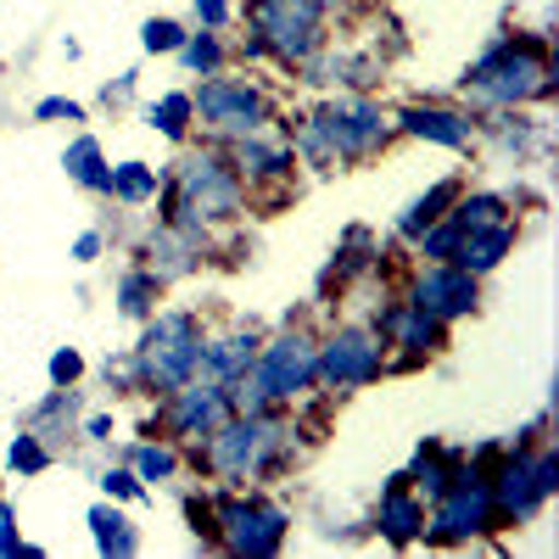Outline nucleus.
I'll use <instances>...</instances> for the list:
<instances>
[{
    "instance_id": "1",
    "label": "nucleus",
    "mask_w": 559,
    "mask_h": 559,
    "mask_svg": "<svg viewBox=\"0 0 559 559\" xmlns=\"http://www.w3.org/2000/svg\"><path fill=\"white\" fill-rule=\"evenodd\" d=\"M197 358H202V336H197V319L191 313H163L146 342H140L134 353V369H140V381L157 386V392H174L197 376Z\"/></svg>"
},
{
    "instance_id": "2",
    "label": "nucleus",
    "mask_w": 559,
    "mask_h": 559,
    "mask_svg": "<svg viewBox=\"0 0 559 559\" xmlns=\"http://www.w3.org/2000/svg\"><path fill=\"white\" fill-rule=\"evenodd\" d=\"M464 90H476L481 102H526V96H548V62L532 51V45H509L498 39L492 51L464 73Z\"/></svg>"
},
{
    "instance_id": "3",
    "label": "nucleus",
    "mask_w": 559,
    "mask_h": 559,
    "mask_svg": "<svg viewBox=\"0 0 559 559\" xmlns=\"http://www.w3.org/2000/svg\"><path fill=\"white\" fill-rule=\"evenodd\" d=\"M313 358H319L313 342H302V336H280L274 347H263V358H252L241 392H229V397H236L247 414H263L269 397H292V392H302V386L313 381Z\"/></svg>"
},
{
    "instance_id": "4",
    "label": "nucleus",
    "mask_w": 559,
    "mask_h": 559,
    "mask_svg": "<svg viewBox=\"0 0 559 559\" xmlns=\"http://www.w3.org/2000/svg\"><path fill=\"white\" fill-rule=\"evenodd\" d=\"M241 207V179L236 168H224L218 157H191L179 174V224H185V236H197V224L202 218H229Z\"/></svg>"
},
{
    "instance_id": "5",
    "label": "nucleus",
    "mask_w": 559,
    "mask_h": 559,
    "mask_svg": "<svg viewBox=\"0 0 559 559\" xmlns=\"http://www.w3.org/2000/svg\"><path fill=\"white\" fill-rule=\"evenodd\" d=\"M554 487H559V459L554 453H532V459L503 464L487 492H492V509H503L509 521H532L537 509L554 498Z\"/></svg>"
},
{
    "instance_id": "6",
    "label": "nucleus",
    "mask_w": 559,
    "mask_h": 559,
    "mask_svg": "<svg viewBox=\"0 0 559 559\" xmlns=\"http://www.w3.org/2000/svg\"><path fill=\"white\" fill-rule=\"evenodd\" d=\"M280 431L274 419H263V414H247V419H236V426H218L213 431V471L218 476H229V481H241V476H252V471H263L269 464V453L280 448Z\"/></svg>"
},
{
    "instance_id": "7",
    "label": "nucleus",
    "mask_w": 559,
    "mask_h": 559,
    "mask_svg": "<svg viewBox=\"0 0 559 559\" xmlns=\"http://www.w3.org/2000/svg\"><path fill=\"white\" fill-rule=\"evenodd\" d=\"M252 23L269 51H280L286 62H302L319 45V0H258Z\"/></svg>"
},
{
    "instance_id": "8",
    "label": "nucleus",
    "mask_w": 559,
    "mask_h": 559,
    "mask_svg": "<svg viewBox=\"0 0 559 559\" xmlns=\"http://www.w3.org/2000/svg\"><path fill=\"white\" fill-rule=\"evenodd\" d=\"M218 532L229 554H274L286 537V509H274L263 498H224L218 503Z\"/></svg>"
},
{
    "instance_id": "9",
    "label": "nucleus",
    "mask_w": 559,
    "mask_h": 559,
    "mask_svg": "<svg viewBox=\"0 0 559 559\" xmlns=\"http://www.w3.org/2000/svg\"><path fill=\"white\" fill-rule=\"evenodd\" d=\"M308 123L319 129L324 146H331V157H369L376 146H386V123L369 102H331Z\"/></svg>"
},
{
    "instance_id": "10",
    "label": "nucleus",
    "mask_w": 559,
    "mask_h": 559,
    "mask_svg": "<svg viewBox=\"0 0 559 559\" xmlns=\"http://www.w3.org/2000/svg\"><path fill=\"white\" fill-rule=\"evenodd\" d=\"M376 376H381V347L369 342L364 331H342L331 347H319V358H313V381L336 386V392L369 386Z\"/></svg>"
},
{
    "instance_id": "11",
    "label": "nucleus",
    "mask_w": 559,
    "mask_h": 559,
    "mask_svg": "<svg viewBox=\"0 0 559 559\" xmlns=\"http://www.w3.org/2000/svg\"><path fill=\"white\" fill-rule=\"evenodd\" d=\"M191 107L218 129V134H252L258 123H263V96L258 90H247L241 79H213L207 73V84H202V96H191Z\"/></svg>"
},
{
    "instance_id": "12",
    "label": "nucleus",
    "mask_w": 559,
    "mask_h": 559,
    "mask_svg": "<svg viewBox=\"0 0 559 559\" xmlns=\"http://www.w3.org/2000/svg\"><path fill=\"white\" fill-rule=\"evenodd\" d=\"M487 521H492V492H487V481H459V487H448V492L437 498L431 526H419V532H426L431 543H464V537H476Z\"/></svg>"
},
{
    "instance_id": "13",
    "label": "nucleus",
    "mask_w": 559,
    "mask_h": 559,
    "mask_svg": "<svg viewBox=\"0 0 559 559\" xmlns=\"http://www.w3.org/2000/svg\"><path fill=\"white\" fill-rule=\"evenodd\" d=\"M229 414V392L213 386V381H197V386H174V403H168V426L179 437H213Z\"/></svg>"
},
{
    "instance_id": "14",
    "label": "nucleus",
    "mask_w": 559,
    "mask_h": 559,
    "mask_svg": "<svg viewBox=\"0 0 559 559\" xmlns=\"http://www.w3.org/2000/svg\"><path fill=\"white\" fill-rule=\"evenodd\" d=\"M414 308H426L431 319H459L476 308V274H464L459 263H437L431 274H419Z\"/></svg>"
},
{
    "instance_id": "15",
    "label": "nucleus",
    "mask_w": 559,
    "mask_h": 559,
    "mask_svg": "<svg viewBox=\"0 0 559 559\" xmlns=\"http://www.w3.org/2000/svg\"><path fill=\"white\" fill-rule=\"evenodd\" d=\"M252 358H258V342H252V336H224V342L202 347V358H197V376L229 392V386H241V381H247Z\"/></svg>"
},
{
    "instance_id": "16",
    "label": "nucleus",
    "mask_w": 559,
    "mask_h": 559,
    "mask_svg": "<svg viewBox=\"0 0 559 559\" xmlns=\"http://www.w3.org/2000/svg\"><path fill=\"white\" fill-rule=\"evenodd\" d=\"M403 129L414 140H437V146H453V152L471 146V118H459L448 107H408L403 112Z\"/></svg>"
},
{
    "instance_id": "17",
    "label": "nucleus",
    "mask_w": 559,
    "mask_h": 559,
    "mask_svg": "<svg viewBox=\"0 0 559 559\" xmlns=\"http://www.w3.org/2000/svg\"><path fill=\"white\" fill-rule=\"evenodd\" d=\"M509 224H487V229H464V241H459V252H453V263L464 269V274H481V269H492L503 252H509Z\"/></svg>"
},
{
    "instance_id": "18",
    "label": "nucleus",
    "mask_w": 559,
    "mask_h": 559,
    "mask_svg": "<svg viewBox=\"0 0 559 559\" xmlns=\"http://www.w3.org/2000/svg\"><path fill=\"white\" fill-rule=\"evenodd\" d=\"M419 526H426V509L403 492V476H397V481L386 487V498H381V532H386L392 543H414Z\"/></svg>"
},
{
    "instance_id": "19",
    "label": "nucleus",
    "mask_w": 559,
    "mask_h": 559,
    "mask_svg": "<svg viewBox=\"0 0 559 559\" xmlns=\"http://www.w3.org/2000/svg\"><path fill=\"white\" fill-rule=\"evenodd\" d=\"M62 168H68V174L84 185V191H102V197H112V168L102 163V146H96L90 134H79L73 146L62 152Z\"/></svg>"
},
{
    "instance_id": "20",
    "label": "nucleus",
    "mask_w": 559,
    "mask_h": 559,
    "mask_svg": "<svg viewBox=\"0 0 559 559\" xmlns=\"http://www.w3.org/2000/svg\"><path fill=\"white\" fill-rule=\"evenodd\" d=\"M90 532H96V548H102V554H118V559H129V554L140 548L129 515H118V509H107V503L90 509Z\"/></svg>"
},
{
    "instance_id": "21",
    "label": "nucleus",
    "mask_w": 559,
    "mask_h": 559,
    "mask_svg": "<svg viewBox=\"0 0 559 559\" xmlns=\"http://www.w3.org/2000/svg\"><path fill=\"white\" fill-rule=\"evenodd\" d=\"M381 331H386L397 347H414V353H419V347H431V342H437V319H431L426 308H414V302H408V308H397V313L381 319Z\"/></svg>"
},
{
    "instance_id": "22",
    "label": "nucleus",
    "mask_w": 559,
    "mask_h": 559,
    "mask_svg": "<svg viewBox=\"0 0 559 559\" xmlns=\"http://www.w3.org/2000/svg\"><path fill=\"white\" fill-rule=\"evenodd\" d=\"M459 197V185L453 179H442V185H431V191L426 197H419V202H408V213L397 218V236H408V241H419V229H431L437 218H442V207Z\"/></svg>"
},
{
    "instance_id": "23",
    "label": "nucleus",
    "mask_w": 559,
    "mask_h": 559,
    "mask_svg": "<svg viewBox=\"0 0 559 559\" xmlns=\"http://www.w3.org/2000/svg\"><path fill=\"white\" fill-rule=\"evenodd\" d=\"M112 197H118V202H152V197H157V168H146V163L112 168Z\"/></svg>"
},
{
    "instance_id": "24",
    "label": "nucleus",
    "mask_w": 559,
    "mask_h": 559,
    "mask_svg": "<svg viewBox=\"0 0 559 559\" xmlns=\"http://www.w3.org/2000/svg\"><path fill=\"white\" fill-rule=\"evenodd\" d=\"M191 96H163V102H152L146 107V123L157 129V134H168V140H185V123H191Z\"/></svg>"
},
{
    "instance_id": "25",
    "label": "nucleus",
    "mask_w": 559,
    "mask_h": 559,
    "mask_svg": "<svg viewBox=\"0 0 559 559\" xmlns=\"http://www.w3.org/2000/svg\"><path fill=\"white\" fill-rule=\"evenodd\" d=\"M236 163H241L247 174H286V168H292V157L280 152V146H263V140H241Z\"/></svg>"
},
{
    "instance_id": "26",
    "label": "nucleus",
    "mask_w": 559,
    "mask_h": 559,
    "mask_svg": "<svg viewBox=\"0 0 559 559\" xmlns=\"http://www.w3.org/2000/svg\"><path fill=\"white\" fill-rule=\"evenodd\" d=\"M459 241H464V224H459V218H448V224H437V229H419V252L437 258V263H453Z\"/></svg>"
},
{
    "instance_id": "27",
    "label": "nucleus",
    "mask_w": 559,
    "mask_h": 559,
    "mask_svg": "<svg viewBox=\"0 0 559 559\" xmlns=\"http://www.w3.org/2000/svg\"><path fill=\"white\" fill-rule=\"evenodd\" d=\"M152 258H157V263H152V274H157V280L185 274V269H191V241H174L168 229H163V236L152 241Z\"/></svg>"
},
{
    "instance_id": "28",
    "label": "nucleus",
    "mask_w": 559,
    "mask_h": 559,
    "mask_svg": "<svg viewBox=\"0 0 559 559\" xmlns=\"http://www.w3.org/2000/svg\"><path fill=\"white\" fill-rule=\"evenodd\" d=\"M152 297H157V274H129L123 292H118V308H123L129 319H140V313L152 308Z\"/></svg>"
},
{
    "instance_id": "29",
    "label": "nucleus",
    "mask_w": 559,
    "mask_h": 559,
    "mask_svg": "<svg viewBox=\"0 0 559 559\" xmlns=\"http://www.w3.org/2000/svg\"><path fill=\"white\" fill-rule=\"evenodd\" d=\"M453 218H459L464 229H487V224H503V202H498V197H471V202L453 207Z\"/></svg>"
},
{
    "instance_id": "30",
    "label": "nucleus",
    "mask_w": 559,
    "mask_h": 559,
    "mask_svg": "<svg viewBox=\"0 0 559 559\" xmlns=\"http://www.w3.org/2000/svg\"><path fill=\"white\" fill-rule=\"evenodd\" d=\"M179 57H185V68H191V73H213L218 68V39L213 34H185Z\"/></svg>"
},
{
    "instance_id": "31",
    "label": "nucleus",
    "mask_w": 559,
    "mask_h": 559,
    "mask_svg": "<svg viewBox=\"0 0 559 559\" xmlns=\"http://www.w3.org/2000/svg\"><path fill=\"white\" fill-rule=\"evenodd\" d=\"M140 45H146L152 57H157V51H179V45H185V28H179L174 17H152L146 28H140Z\"/></svg>"
},
{
    "instance_id": "32",
    "label": "nucleus",
    "mask_w": 559,
    "mask_h": 559,
    "mask_svg": "<svg viewBox=\"0 0 559 559\" xmlns=\"http://www.w3.org/2000/svg\"><path fill=\"white\" fill-rule=\"evenodd\" d=\"M174 464H179V459H174L168 448H152V442H146V448H134V471H140V481H168V476H174Z\"/></svg>"
},
{
    "instance_id": "33",
    "label": "nucleus",
    "mask_w": 559,
    "mask_h": 559,
    "mask_svg": "<svg viewBox=\"0 0 559 559\" xmlns=\"http://www.w3.org/2000/svg\"><path fill=\"white\" fill-rule=\"evenodd\" d=\"M45 464H51V453H45V448H39V437H34V431L12 442V471H23V476H34V471H45Z\"/></svg>"
},
{
    "instance_id": "34",
    "label": "nucleus",
    "mask_w": 559,
    "mask_h": 559,
    "mask_svg": "<svg viewBox=\"0 0 559 559\" xmlns=\"http://www.w3.org/2000/svg\"><path fill=\"white\" fill-rule=\"evenodd\" d=\"M79 376H84V358H79L73 347H62V353L51 358V381H57V386H73Z\"/></svg>"
},
{
    "instance_id": "35",
    "label": "nucleus",
    "mask_w": 559,
    "mask_h": 559,
    "mask_svg": "<svg viewBox=\"0 0 559 559\" xmlns=\"http://www.w3.org/2000/svg\"><path fill=\"white\" fill-rule=\"evenodd\" d=\"M34 118H68V123H79V118H84V107H79V102L51 96V102H39V107H34Z\"/></svg>"
},
{
    "instance_id": "36",
    "label": "nucleus",
    "mask_w": 559,
    "mask_h": 559,
    "mask_svg": "<svg viewBox=\"0 0 559 559\" xmlns=\"http://www.w3.org/2000/svg\"><path fill=\"white\" fill-rule=\"evenodd\" d=\"M102 487H107L112 498H140V476H129V471H107Z\"/></svg>"
},
{
    "instance_id": "37",
    "label": "nucleus",
    "mask_w": 559,
    "mask_h": 559,
    "mask_svg": "<svg viewBox=\"0 0 559 559\" xmlns=\"http://www.w3.org/2000/svg\"><path fill=\"white\" fill-rule=\"evenodd\" d=\"M0 554H23V543H17V515H12V509H0Z\"/></svg>"
},
{
    "instance_id": "38",
    "label": "nucleus",
    "mask_w": 559,
    "mask_h": 559,
    "mask_svg": "<svg viewBox=\"0 0 559 559\" xmlns=\"http://www.w3.org/2000/svg\"><path fill=\"white\" fill-rule=\"evenodd\" d=\"M191 7H197V17H202L207 28H218V23H224V0H191Z\"/></svg>"
},
{
    "instance_id": "39",
    "label": "nucleus",
    "mask_w": 559,
    "mask_h": 559,
    "mask_svg": "<svg viewBox=\"0 0 559 559\" xmlns=\"http://www.w3.org/2000/svg\"><path fill=\"white\" fill-rule=\"evenodd\" d=\"M129 90H134V73H123L118 84H107V90H102V102L112 107V102H123V96H129Z\"/></svg>"
},
{
    "instance_id": "40",
    "label": "nucleus",
    "mask_w": 559,
    "mask_h": 559,
    "mask_svg": "<svg viewBox=\"0 0 559 559\" xmlns=\"http://www.w3.org/2000/svg\"><path fill=\"white\" fill-rule=\"evenodd\" d=\"M96 252H102V236H79V247H73L79 263H96Z\"/></svg>"
}]
</instances>
